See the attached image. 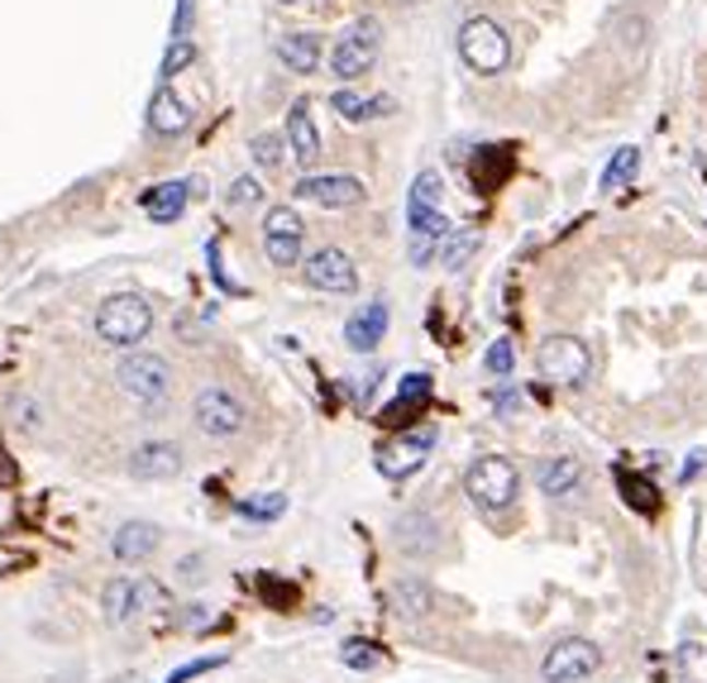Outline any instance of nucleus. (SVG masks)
I'll list each match as a JSON object with an SVG mask.
<instances>
[{
	"instance_id": "nucleus-8",
	"label": "nucleus",
	"mask_w": 707,
	"mask_h": 683,
	"mask_svg": "<svg viewBox=\"0 0 707 683\" xmlns=\"http://www.w3.org/2000/svg\"><path fill=\"white\" fill-rule=\"evenodd\" d=\"M598 669H602V650L593 646V640L565 636V640H555V646L545 650L541 679L545 683H583V679H593Z\"/></svg>"
},
{
	"instance_id": "nucleus-32",
	"label": "nucleus",
	"mask_w": 707,
	"mask_h": 683,
	"mask_svg": "<svg viewBox=\"0 0 707 683\" xmlns=\"http://www.w3.org/2000/svg\"><path fill=\"white\" fill-rule=\"evenodd\" d=\"M412 201H421V206H440V201H444V177L436 173V167L416 173V182H412Z\"/></svg>"
},
{
	"instance_id": "nucleus-16",
	"label": "nucleus",
	"mask_w": 707,
	"mask_h": 683,
	"mask_svg": "<svg viewBox=\"0 0 707 683\" xmlns=\"http://www.w3.org/2000/svg\"><path fill=\"white\" fill-rule=\"evenodd\" d=\"M159 545H163V531L153 521H125V525H115V535H111V555L120 564L153 559L159 555Z\"/></svg>"
},
{
	"instance_id": "nucleus-23",
	"label": "nucleus",
	"mask_w": 707,
	"mask_h": 683,
	"mask_svg": "<svg viewBox=\"0 0 707 683\" xmlns=\"http://www.w3.org/2000/svg\"><path fill=\"white\" fill-rule=\"evenodd\" d=\"M335 115L339 120H349V125H363V120H378V115H387L392 111V101L387 96H359V91H349V86H339L335 96Z\"/></svg>"
},
{
	"instance_id": "nucleus-4",
	"label": "nucleus",
	"mask_w": 707,
	"mask_h": 683,
	"mask_svg": "<svg viewBox=\"0 0 707 683\" xmlns=\"http://www.w3.org/2000/svg\"><path fill=\"white\" fill-rule=\"evenodd\" d=\"M464 493L474 497V502L483 511H502V507H512L517 502V493H521V473L512 459H502V454H483L468 464L464 473Z\"/></svg>"
},
{
	"instance_id": "nucleus-27",
	"label": "nucleus",
	"mask_w": 707,
	"mask_h": 683,
	"mask_svg": "<svg viewBox=\"0 0 707 683\" xmlns=\"http://www.w3.org/2000/svg\"><path fill=\"white\" fill-rule=\"evenodd\" d=\"M636 173H640V149H636V143H626V149H617V153H612V163L602 167V192L626 187Z\"/></svg>"
},
{
	"instance_id": "nucleus-11",
	"label": "nucleus",
	"mask_w": 707,
	"mask_h": 683,
	"mask_svg": "<svg viewBox=\"0 0 707 683\" xmlns=\"http://www.w3.org/2000/svg\"><path fill=\"white\" fill-rule=\"evenodd\" d=\"M292 196H301V201H311V206H325V210H345V206L363 201V182L345 177V173H306L292 187Z\"/></svg>"
},
{
	"instance_id": "nucleus-15",
	"label": "nucleus",
	"mask_w": 707,
	"mask_h": 683,
	"mask_svg": "<svg viewBox=\"0 0 707 683\" xmlns=\"http://www.w3.org/2000/svg\"><path fill=\"white\" fill-rule=\"evenodd\" d=\"M282 139H287V153H292L301 167H311L321 158V129H316V115H311V101H292Z\"/></svg>"
},
{
	"instance_id": "nucleus-20",
	"label": "nucleus",
	"mask_w": 707,
	"mask_h": 683,
	"mask_svg": "<svg viewBox=\"0 0 707 683\" xmlns=\"http://www.w3.org/2000/svg\"><path fill=\"white\" fill-rule=\"evenodd\" d=\"M535 483H541L545 497H569L583 483V464H579V459H569V454L541 459V468H535Z\"/></svg>"
},
{
	"instance_id": "nucleus-28",
	"label": "nucleus",
	"mask_w": 707,
	"mask_h": 683,
	"mask_svg": "<svg viewBox=\"0 0 707 683\" xmlns=\"http://www.w3.org/2000/svg\"><path fill=\"white\" fill-rule=\"evenodd\" d=\"M248 153H254V163L268 167V173H278L287 158H292V153H287V139L278 135V129H268V135H254V139H248Z\"/></svg>"
},
{
	"instance_id": "nucleus-33",
	"label": "nucleus",
	"mask_w": 707,
	"mask_h": 683,
	"mask_svg": "<svg viewBox=\"0 0 707 683\" xmlns=\"http://www.w3.org/2000/svg\"><path fill=\"white\" fill-rule=\"evenodd\" d=\"M339 660H345L349 669H378L383 664V655H378V646H369V640H345Z\"/></svg>"
},
{
	"instance_id": "nucleus-36",
	"label": "nucleus",
	"mask_w": 707,
	"mask_h": 683,
	"mask_svg": "<svg viewBox=\"0 0 707 683\" xmlns=\"http://www.w3.org/2000/svg\"><path fill=\"white\" fill-rule=\"evenodd\" d=\"M192 15H196V0H177V10H173V38H187Z\"/></svg>"
},
{
	"instance_id": "nucleus-22",
	"label": "nucleus",
	"mask_w": 707,
	"mask_h": 683,
	"mask_svg": "<svg viewBox=\"0 0 707 683\" xmlns=\"http://www.w3.org/2000/svg\"><path fill=\"white\" fill-rule=\"evenodd\" d=\"M392 612L407 616V622L430 616L436 612V593H430V583H421V578H397V583H392Z\"/></svg>"
},
{
	"instance_id": "nucleus-31",
	"label": "nucleus",
	"mask_w": 707,
	"mask_h": 683,
	"mask_svg": "<svg viewBox=\"0 0 707 683\" xmlns=\"http://www.w3.org/2000/svg\"><path fill=\"white\" fill-rule=\"evenodd\" d=\"M282 507H287L282 493H258V497H244V502H240V517H248V521H273V517H282Z\"/></svg>"
},
{
	"instance_id": "nucleus-1",
	"label": "nucleus",
	"mask_w": 707,
	"mask_h": 683,
	"mask_svg": "<svg viewBox=\"0 0 707 683\" xmlns=\"http://www.w3.org/2000/svg\"><path fill=\"white\" fill-rule=\"evenodd\" d=\"M91 331H96V339L111 349H135L153 331V301L139 297V292H115L96 306Z\"/></svg>"
},
{
	"instance_id": "nucleus-21",
	"label": "nucleus",
	"mask_w": 707,
	"mask_h": 683,
	"mask_svg": "<svg viewBox=\"0 0 707 683\" xmlns=\"http://www.w3.org/2000/svg\"><path fill=\"white\" fill-rule=\"evenodd\" d=\"M187 196H192V182H163V187H153L143 196V216L153 225H173V220H182V210H187Z\"/></svg>"
},
{
	"instance_id": "nucleus-25",
	"label": "nucleus",
	"mask_w": 707,
	"mask_h": 683,
	"mask_svg": "<svg viewBox=\"0 0 707 683\" xmlns=\"http://www.w3.org/2000/svg\"><path fill=\"white\" fill-rule=\"evenodd\" d=\"M478 244H483V240H478V230H450V234L440 240V254H436V258H440L450 273H460L464 263L478 254Z\"/></svg>"
},
{
	"instance_id": "nucleus-34",
	"label": "nucleus",
	"mask_w": 707,
	"mask_h": 683,
	"mask_svg": "<svg viewBox=\"0 0 707 683\" xmlns=\"http://www.w3.org/2000/svg\"><path fill=\"white\" fill-rule=\"evenodd\" d=\"M512 363H517V349H512V339H497V345L483 354V368H488L492 378H507L512 373Z\"/></svg>"
},
{
	"instance_id": "nucleus-37",
	"label": "nucleus",
	"mask_w": 707,
	"mask_h": 683,
	"mask_svg": "<svg viewBox=\"0 0 707 683\" xmlns=\"http://www.w3.org/2000/svg\"><path fill=\"white\" fill-rule=\"evenodd\" d=\"M497 406H502V416H512L517 406H521V397H512V392H502V397H497Z\"/></svg>"
},
{
	"instance_id": "nucleus-24",
	"label": "nucleus",
	"mask_w": 707,
	"mask_h": 683,
	"mask_svg": "<svg viewBox=\"0 0 707 683\" xmlns=\"http://www.w3.org/2000/svg\"><path fill=\"white\" fill-rule=\"evenodd\" d=\"M426 397H430V378H426V373L402 378V392H397V402H392L387 412H383V420H387V426H407V416L421 412Z\"/></svg>"
},
{
	"instance_id": "nucleus-29",
	"label": "nucleus",
	"mask_w": 707,
	"mask_h": 683,
	"mask_svg": "<svg viewBox=\"0 0 707 683\" xmlns=\"http://www.w3.org/2000/svg\"><path fill=\"white\" fill-rule=\"evenodd\" d=\"M196 62V44L192 38H167V53H163V62H159V77L163 82H173L177 72H187Z\"/></svg>"
},
{
	"instance_id": "nucleus-10",
	"label": "nucleus",
	"mask_w": 707,
	"mask_h": 683,
	"mask_svg": "<svg viewBox=\"0 0 707 683\" xmlns=\"http://www.w3.org/2000/svg\"><path fill=\"white\" fill-rule=\"evenodd\" d=\"M301 244H306V225L292 206H273L264 220V254L273 268H297L301 263Z\"/></svg>"
},
{
	"instance_id": "nucleus-7",
	"label": "nucleus",
	"mask_w": 707,
	"mask_h": 683,
	"mask_svg": "<svg viewBox=\"0 0 707 683\" xmlns=\"http://www.w3.org/2000/svg\"><path fill=\"white\" fill-rule=\"evenodd\" d=\"M192 420H196V430H201L206 440H230V436H240V430L248 426V412H244V402L234 397L230 387H201L196 392V402H192Z\"/></svg>"
},
{
	"instance_id": "nucleus-14",
	"label": "nucleus",
	"mask_w": 707,
	"mask_h": 683,
	"mask_svg": "<svg viewBox=\"0 0 707 683\" xmlns=\"http://www.w3.org/2000/svg\"><path fill=\"white\" fill-rule=\"evenodd\" d=\"M149 129H153V135H163V139H177V135H187V129H192V105L177 96L173 82L153 86V96H149Z\"/></svg>"
},
{
	"instance_id": "nucleus-38",
	"label": "nucleus",
	"mask_w": 707,
	"mask_h": 683,
	"mask_svg": "<svg viewBox=\"0 0 707 683\" xmlns=\"http://www.w3.org/2000/svg\"><path fill=\"white\" fill-rule=\"evenodd\" d=\"M282 5H306V0H282Z\"/></svg>"
},
{
	"instance_id": "nucleus-19",
	"label": "nucleus",
	"mask_w": 707,
	"mask_h": 683,
	"mask_svg": "<svg viewBox=\"0 0 707 683\" xmlns=\"http://www.w3.org/2000/svg\"><path fill=\"white\" fill-rule=\"evenodd\" d=\"M273 53H278V62L292 77H311L321 68V58H325L321 34H282L278 44H273Z\"/></svg>"
},
{
	"instance_id": "nucleus-26",
	"label": "nucleus",
	"mask_w": 707,
	"mask_h": 683,
	"mask_svg": "<svg viewBox=\"0 0 707 683\" xmlns=\"http://www.w3.org/2000/svg\"><path fill=\"white\" fill-rule=\"evenodd\" d=\"M101 612L111 622H129L135 616V578H111L106 593H101Z\"/></svg>"
},
{
	"instance_id": "nucleus-18",
	"label": "nucleus",
	"mask_w": 707,
	"mask_h": 683,
	"mask_svg": "<svg viewBox=\"0 0 707 683\" xmlns=\"http://www.w3.org/2000/svg\"><path fill=\"white\" fill-rule=\"evenodd\" d=\"M392 535H397L402 555H412V559H430L440 549V521L426 517V511H412V517H402Z\"/></svg>"
},
{
	"instance_id": "nucleus-6",
	"label": "nucleus",
	"mask_w": 707,
	"mask_h": 683,
	"mask_svg": "<svg viewBox=\"0 0 707 683\" xmlns=\"http://www.w3.org/2000/svg\"><path fill=\"white\" fill-rule=\"evenodd\" d=\"M115 383L139 406H163L173 397V363H167L163 354H125V359L115 363Z\"/></svg>"
},
{
	"instance_id": "nucleus-17",
	"label": "nucleus",
	"mask_w": 707,
	"mask_h": 683,
	"mask_svg": "<svg viewBox=\"0 0 707 683\" xmlns=\"http://www.w3.org/2000/svg\"><path fill=\"white\" fill-rule=\"evenodd\" d=\"M387 325H392L387 301H369V306H359V311H354L349 321H345V345L359 349V354H369V349L383 345Z\"/></svg>"
},
{
	"instance_id": "nucleus-9",
	"label": "nucleus",
	"mask_w": 707,
	"mask_h": 683,
	"mask_svg": "<svg viewBox=\"0 0 707 683\" xmlns=\"http://www.w3.org/2000/svg\"><path fill=\"white\" fill-rule=\"evenodd\" d=\"M301 278H306V287H316V292L349 297L354 287H359V268H354V258L345 254V248L325 244V248H316V254H306V263H301Z\"/></svg>"
},
{
	"instance_id": "nucleus-35",
	"label": "nucleus",
	"mask_w": 707,
	"mask_h": 683,
	"mask_svg": "<svg viewBox=\"0 0 707 683\" xmlns=\"http://www.w3.org/2000/svg\"><path fill=\"white\" fill-rule=\"evenodd\" d=\"M225 660L220 655H211V660H192V664H182L177 674H167V683H187V679H196V674H206V669H220Z\"/></svg>"
},
{
	"instance_id": "nucleus-30",
	"label": "nucleus",
	"mask_w": 707,
	"mask_h": 683,
	"mask_svg": "<svg viewBox=\"0 0 707 683\" xmlns=\"http://www.w3.org/2000/svg\"><path fill=\"white\" fill-rule=\"evenodd\" d=\"M225 201H230V210H254L258 201H264V182H258L254 173L234 177V182H230V192H225Z\"/></svg>"
},
{
	"instance_id": "nucleus-5",
	"label": "nucleus",
	"mask_w": 707,
	"mask_h": 683,
	"mask_svg": "<svg viewBox=\"0 0 707 683\" xmlns=\"http://www.w3.org/2000/svg\"><path fill=\"white\" fill-rule=\"evenodd\" d=\"M378 48H383V24H378L373 15L354 20L331 48V72L339 77V82H359V77L373 72Z\"/></svg>"
},
{
	"instance_id": "nucleus-2",
	"label": "nucleus",
	"mask_w": 707,
	"mask_h": 683,
	"mask_svg": "<svg viewBox=\"0 0 707 683\" xmlns=\"http://www.w3.org/2000/svg\"><path fill=\"white\" fill-rule=\"evenodd\" d=\"M460 58L468 72L478 77H497L507 72V62H512V38H507V30L488 15H474L460 24Z\"/></svg>"
},
{
	"instance_id": "nucleus-3",
	"label": "nucleus",
	"mask_w": 707,
	"mask_h": 683,
	"mask_svg": "<svg viewBox=\"0 0 707 683\" xmlns=\"http://www.w3.org/2000/svg\"><path fill=\"white\" fill-rule=\"evenodd\" d=\"M535 368L555 387H583L588 373H593V349L579 335H545L541 349H535Z\"/></svg>"
},
{
	"instance_id": "nucleus-13",
	"label": "nucleus",
	"mask_w": 707,
	"mask_h": 683,
	"mask_svg": "<svg viewBox=\"0 0 707 683\" xmlns=\"http://www.w3.org/2000/svg\"><path fill=\"white\" fill-rule=\"evenodd\" d=\"M430 444H436V436H430V430H421V436H402V440L378 444V473H383V478H412V473L426 464Z\"/></svg>"
},
{
	"instance_id": "nucleus-12",
	"label": "nucleus",
	"mask_w": 707,
	"mask_h": 683,
	"mask_svg": "<svg viewBox=\"0 0 707 683\" xmlns=\"http://www.w3.org/2000/svg\"><path fill=\"white\" fill-rule=\"evenodd\" d=\"M129 478H139V483H167V478H177L182 473V444L173 440H143L129 450Z\"/></svg>"
}]
</instances>
